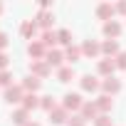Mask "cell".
Segmentation results:
<instances>
[{
	"label": "cell",
	"mask_w": 126,
	"mask_h": 126,
	"mask_svg": "<svg viewBox=\"0 0 126 126\" xmlns=\"http://www.w3.org/2000/svg\"><path fill=\"white\" fill-rule=\"evenodd\" d=\"M30 74L37 77V79H45V77L52 74V67L47 64L45 59H32V62H30Z\"/></svg>",
	"instance_id": "cell-1"
},
{
	"label": "cell",
	"mask_w": 126,
	"mask_h": 126,
	"mask_svg": "<svg viewBox=\"0 0 126 126\" xmlns=\"http://www.w3.org/2000/svg\"><path fill=\"white\" fill-rule=\"evenodd\" d=\"M25 94H27V92L22 89V84H13V87H8V89H5V94H3V96H5V101H8V104H22Z\"/></svg>",
	"instance_id": "cell-2"
},
{
	"label": "cell",
	"mask_w": 126,
	"mask_h": 126,
	"mask_svg": "<svg viewBox=\"0 0 126 126\" xmlns=\"http://www.w3.org/2000/svg\"><path fill=\"white\" fill-rule=\"evenodd\" d=\"M62 106H64L67 111H79V109L84 106V99H82V94L69 92V94H64V101H62Z\"/></svg>",
	"instance_id": "cell-3"
},
{
	"label": "cell",
	"mask_w": 126,
	"mask_h": 126,
	"mask_svg": "<svg viewBox=\"0 0 126 126\" xmlns=\"http://www.w3.org/2000/svg\"><path fill=\"white\" fill-rule=\"evenodd\" d=\"M27 54H30L32 59H45V57H47V47H45L40 40H32V42H27Z\"/></svg>",
	"instance_id": "cell-4"
},
{
	"label": "cell",
	"mask_w": 126,
	"mask_h": 126,
	"mask_svg": "<svg viewBox=\"0 0 126 126\" xmlns=\"http://www.w3.org/2000/svg\"><path fill=\"white\" fill-rule=\"evenodd\" d=\"M79 84H82L84 92H92V94L101 89V82H99L94 74H82V77H79Z\"/></svg>",
	"instance_id": "cell-5"
},
{
	"label": "cell",
	"mask_w": 126,
	"mask_h": 126,
	"mask_svg": "<svg viewBox=\"0 0 126 126\" xmlns=\"http://www.w3.org/2000/svg\"><path fill=\"white\" fill-rule=\"evenodd\" d=\"M101 92H104L106 96H114V94L121 92V82H119L116 77H106V79H101Z\"/></svg>",
	"instance_id": "cell-6"
},
{
	"label": "cell",
	"mask_w": 126,
	"mask_h": 126,
	"mask_svg": "<svg viewBox=\"0 0 126 126\" xmlns=\"http://www.w3.org/2000/svg\"><path fill=\"white\" fill-rule=\"evenodd\" d=\"M96 72H99L104 79H106V77H114V72H116V62L101 57V59H99V64H96Z\"/></svg>",
	"instance_id": "cell-7"
},
{
	"label": "cell",
	"mask_w": 126,
	"mask_h": 126,
	"mask_svg": "<svg viewBox=\"0 0 126 126\" xmlns=\"http://www.w3.org/2000/svg\"><path fill=\"white\" fill-rule=\"evenodd\" d=\"M101 30H104V37H106V40H116V37L121 35V30H124V27H121V22H119V20H109V22H104V27H101Z\"/></svg>",
	"instance_id": "cell-8"
},
{
	"label": "cell",
	"mask_w": 126,
	"mask_h": 126,
	"mask_svg": "<svg viewBox=\"0 0 126 126\" xmlns=\"http://www.w3.org/2000/svg\"><path fill=\"white\" fill-rule=\"evenodd\" d=\"M79 116H82L84 121H96V119H99V109H96V104H94V101H84V106L79 109Z\"/></svg>",
	"instance_id": "cell-9"
},
{
	"label": "cell",
	"mask_w": 126,
	"mask_h": 126,
	"mask_svg": "<svg viewBox=\"0 0 126 126\" xmlns=\"http://www.w3.org/2000/svg\"><path fill=\"white\" fill-rule=\"evenodd\" d=\"M45 62H47V64L49 67H64V64H62V62H64V52H62V49H47V57H45Z\"/></svg>",
	"instance_id": "cell-10"
},
{
	"label": "cell",
	"mask_w": 126,
	"mask_h": 126,
	"mask_svg": "<svg viewBox=\"0 0 126 126\" xmlns=\"http://www.w3.org/2000/svg\"><path fill=\"white\" fill-rule=\"evenodd\" d=\"M119 52H121V47H119L116 40H104V42H101V54H104L106 59H114Z\"/></svg>",
	"instance_id": "cell-11"
},
{
	"label": "cell",
	"mask_w": 126,
	"mask_h": 126,
	"mask_svg": "<svg viewBox=\"0 0 126 126\" xmlns=\"http://www.w3.org/2000/svg\"><path fill=\"white\" fill-rule=\"evenodd\" d=\"M114 15H116V8H114L111 3H101V5H96V17H99V20L109 22Z\"/></svg>",
	"instance_id": "cell-12"
},
{
	"label": "cell",
	"mask_w": 126,
	"mask_h": 126,
	"mask_svg": "<svg viewBox=\"0 0 126 126\" xmlns=\"http://www.w3.org/2000/svg\"><path fill=\"white\" fill-rule=\"evenodd\" d=\"M82 54H84V57H99V54H101V42L87 40V42L82 45Z\"/></svg>",
	"instance_id": "cell-13"
},
{
	"label": "cell",
	"mask_w": 126,
	"mask_h": 126,
	"mask_svg": "<svg viewBox=\"0 0 126 126\" xmlns=\"http://www.w3.org/2000/svg\"><path fill=\"white\" fill-rule=\"evenodd\" d=\"M10 121H13L15 126H27V124H30V111H25V109L20 106V109H15V111L10 114Z\"/></svg>",
	"instance_id": "cell-14"
},
{
	"label": "cell",
	"mask_w": 126,
	"mask_h": 126,
	"mask_svg": "<svg viewBox=\"0 0 126 126\" xmlns=\"http://www.w3.org/2000/svg\"><path fill=\"white\" fill-rule=\"evenodd\" d=\"M40 87H42V79H37V77H32V74H27V77L22 79V89H25L27 94H37Z\"/></svg>",
	"instance_id": "cell-15"
},
{
	"label": "cell",
	"mask_w": 126,
	"mask_h": 126,
	"mask_svg": "<svg viewBox=\"0 0 126 126\" xmlns=\"http://www.w3.org/2000/svg\"><path fill=\"white\" fill-rule=\"evenodd\" d=\"M49 121L52 124H67L69 121V111L64 106H57L54 111H49Z\"/></svg>",
	"instance_id": "cell-16"
},
{
	"label": "cell",
	"mask_w": 126,
	"mask_h": 126,
	"mask_svg": "<svg viewBox=\"0 0 126 126\" xmlns=\"http://www.w3.org/2000/svg\"><path fill=\"white\" fill-rule=\"evenodd\" d=\"M84 54H82V47H77V45H69L67 49H64V59L69 62V67L74 64V62H79Z\"/></svg>",
	"instance_id": "cell-17"
},
{
	"label": "cell",
	"mask_w": 126,
	"mask_h": 126,
	"mask_svg": "<svg viewBox=\"0 0 126 126\" xmlns=\"http://www.w3.org/2000/svg\"><path fill=\"white\" fill-rule=\"evenodd\" d=\"M40 42H42L47 49H54V45H57V32H54V30H42V32H40Z\"/></svg>",
	"instance_id": "cell-18"
},
{
	"label": "cell",
	"mask_w": 126,
	"mask_h": 126,
	"mask_svg": "<svg viewBox=\"0 0 126 126\" xmlns=\"http://www.w3.org/2000/svg\"><path fill=\"white\" fill-rule=\"evenodd\" d=\"M96 109H99V114H109L111 109H114V99L111 96H106V94H101V96H96Z\"/></svg>",
	"instance_id": "cell-19"
},
{
	"label": "cell",
	"mask_w": 126,
	"mask_h": 126,
	"mask_svg": "<svg viewBox=\"0 0 126 126\" xmlns=\"http://www.w3.org/2000/svg\"><path fill=\"white\" fill-rule=\"evenodd\" d=\"M20 35H22L25 40H32V37L37 35V22H32V20H25V22L20 25Z\"/></svg>",
	"instance_id": "cell-20"
},
{
	"label": "cell",
	"mask_w": 126,
	"mask_h": 126,
	"mask_svg": "<svg viewBox=\"0 0 126 126\" xmlns=\"http://www.w3.org/2000/svg\"><path fill=\"white\" fill-rule=\"evenodd\" d=\"M52 22H54V15H52L49 10H42V13L37 15V27H42V30H49V27H52Z\"/></svg>",
	"instance_id": "cell-21"
},
{
	"label": "cell",
	"mask_w": 126,
	"mask_h": 126,
	"mask_svg": "<svg viewBox=\"0 0 126 126\" xmlns=\"http://www.w3.org/2000/svg\"><path fill=\"white\" fill-rule=\"evenodd\" d=\"M77 74H74V67H59L57 69V82H62V84H67V82H72Z\"/></svg>",
	"instance_id": "cell-22"
},
{
	"label": "cell",
	"mask_w": 126,
	"mask_h": 126,
	"mask_svg": "<svg viewBox=\"0 0 126 126\" xmlns=\"http://www.w3.org/2000/svg\"><path fill=\"white\" fill-rule=\"evenodd\" d=\"M37 106H40V96H37V94H25L22 109H25V111H32V109H37Z\"/></svg>",
	"instance_id": "cell-23"
},
{
	"label": "cell",
	"mask_w": 126,
	"mask_h": 126,
	"mask_svg": "<svg viewBox=\"0 0 126 126\" xmlns=\"http://www.w3.org/2000/svg\"><path fill=\"white\" fill-rule=\"evenodd\" d=\"M40 109H45L47 114H49V111H54V109H57V101H54V96H49V94L40 96Z\"/></svg>",
	"instance_id": "cell-24"
},
{
	"label": "cell",
	"mask_w": 126,
	"mask_h": 126,
	"mask_svg": "<svg viewBox=\"0 0 126 126\" xmlns=\"http://www.w3.org/2000/svg\"><path fill=\"white\" fill-rule=\"evenodd\" d=\"M57 42L69 47V45H72V30H59V32H57Z\"/></svg>",
	"instance_id": "cell-25"
},
{
	"label": "cell",
	"mask_w": 126,
	"mask_h": 126,
	"mask_svg": "<svg viewBox=\"0 0 126 126\" xmlns=\"http://www.w3.org/2000/svg\"><path fill=\"white\" fill-rule=\"evenodd\" d=\"M0 87H3V89L13 87V74H10L8 69H3V72H0Z\"/></svg>",
	"instance_id": "cell-26"
},
{
	"label": "cell",
	"mask_w": 126,
	"mask_h": 126,
	"mask_svg": "<svg viewBox=\"0 0 126 126\" xmlns=\"http://www.w3.org/2000/svg\"><path fill=\"white\" fill-rule=\"evenodd\" d=\"M114 62H116V69H126V52H119L114 57Z\"/></svg>",
	"instance_id": "cell-27"
},
{
	"label": "cell",
	"mask_w": 126,
	"mask_h": 126,
	"mask_svg": "<svg viewBox=\"0 0 126 126\" xmlns=\"http://www.w3.org/2000/svg\"><path fill=\"white\" fill-rule=\"evenodd\" d=\"M94 126H114V124H111V119H109V114H99V119L94 121Z\"/></svg>",
	"instance_id": "cell-28"
},
{
	"label": "cell",
	"mask_w": 126,
	"mask_h": 126,
	"mask_svg": "<svg viewBox=\"0 0 126 126\" xmlns=\"http://www.w3.org/2000/svg\"><path fill=\"white\" fill-rule=\"evenodd\" d=\"M67 126H87V121H84L82 116H72V119L67 121Z\"/></svg>",
	"instance_id": "cell-29"
},
{
	"label": "cell",
	"mask_w": 126,
	"mask_h": 126,
	"mask_svg": "<svg viewBox=\"0 0 126 126\" xmlns=\"http://www.w3.org/2000/svg\"><path fill=\"white\" fill-rule=\"evenodd\" d=\"M8 64H10V57H8L5 52H0V72H3V69H8Z\"/></svg>",
	"instance_id": "cell-30"
},
{
	"label": "cell",
	"mask_w": 126,
	"mask_h": 126,
	"mask_svg": "<svg viewBox=\"0 0 126 126\" xmlns=\"http://www.w3.org/2000/svg\"><path fill=\"white\" fill-rule=\"evenodd\" d=\"M10 45V37L5 35V32H0V52H5V47Z\"/></svg>",
	"instance_id": "cell-31"
},
{
	"label": "cell",
	"mask_w": 126,
	"mask_h": 126,
	"mask_svg": "<svg viewBox=\"0 0 126 126\" xmlns=\"http://www.w3.org/2000/svg\"><path fill=\"white\" fill-rule=\"evenodd\" d=\"M116 8V13H121V15H126V0H124V3H119V5H114Z\"/></svg>",
	"instance_id": "cell-32"
},
{
	"label": "cell",
	"mask_w": 126,
	"mask_h": 126,
	"mask_svg": "<svg viewBox=\"0 0 126 126\" xmlns=\"http://www.w3.org/2000/svg\"><path fill=\"white\" fill-rule=\"evenodd\" d=\"M27 126H42V124H37V121H30V124H27Z\"/></svg>",
	"instance_id": "cell-33"
},
{
	"label": "cell",
	"mask_w": 126,
	"mask_h": 126,
	"mask_svg": "<svg viewBox=\"0 0 126 126\" xmlns=\"http://www.w3.org/2000/svg\"><path fill=\"white\" fill-rule=\"evenodd\" d=\"M3 10H5V5H3V3H0V15H3Z\"/></svg>",
	"instance_id": "cell-34"
}]
</instances>
